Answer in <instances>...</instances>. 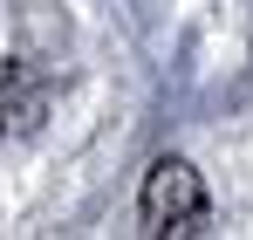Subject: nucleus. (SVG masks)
<instances>
[{
	"mask_svg": "<svg viewBox=\"0 0 253 240\" xmlns=\"http://www.w3.org/2000/svg\"><path fill=\"white\" fill-rule=\"evenodd\" d=\"M137 213H144V234H199L206 227V179L185 158H158L144 172Z\"/></svg>",
	"mask_w": 253,
	"mask_h": 240,
	"instance_id": "1",
	"label": "nucleus"
}]
</instances>
